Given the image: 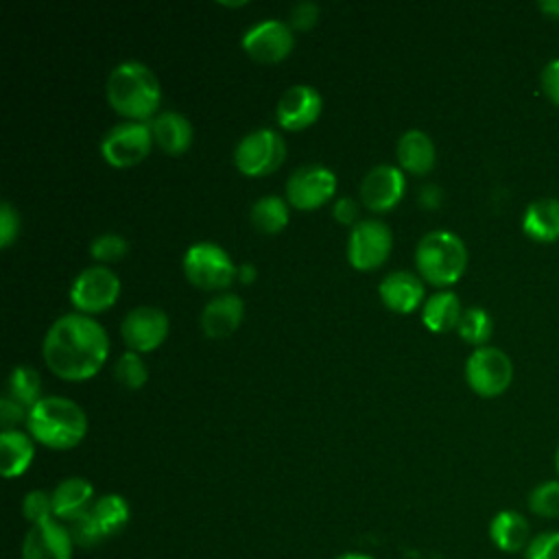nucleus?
Wrapping results in <instances>:
<instances>
[{
    "label": "nucleus",
    "instance_id": "nucleus-42",
    "mask_svg": "<svg viewBox=\"0 0 559 559\" xmlns=\"http://www.w3.org/2000/svg\"><path fill=\"white\" fill-rule=\"evenodd\" d=\"M255 275H258V269H255L251 262H245V264H240V266L236 269V277H238L242 284H251V282L255 280Z\"/></svg>",
    "mask_w": 559,
    "mask_h": 559
},
{
    "label": "nucleus",
    "instance_id": "nucleus-39",
    "mask_svg": "<svg viewBox=\"0 0 559 559\" xmlns=\"http://www.w3.org/2000/svg\"><path fill=\"white\" fill-rule=\"evenodd\" d=\"M542 92L546 98L559 107V59H552L542 70Z\"/></svg>",
    "mask_w": 559,
    "mask_h": 559
},
{
    "label": "nucleus",
    "instance_id": "nucleus-27",
    "mask_svg": "<svg viewBox=\"0 0 559 559\" xmlns=\"http://www.w3.org/2000/svg\"><path fill=\"white\" fill-rule=\"evenodd\" d=\"M288 203L277 194L260 197L251 205V225L262 234H280L288 225Z\"/></svg>",
    "mask_w": 559,
    "mask_h": 559
},
{
    "label": "nucleus",
    "instance_id": "nucleus-21",
    "mask_svg": "<svg viewBox=\"0 0 559 559\" xmlns=\"http://www.w3.org/2000/svg\"><path fill=\"white\" fill-rule=\"evenodd\" d=\"M153 140L168 155H181L192 144V124L179 111H162L151 122Z\"/></svg>",
    "mask_w": 559,
    "mask_h": 559
},
{
    "label": "nucleus",
    "instance_id": "nucleus-36",
    "mask_svg": "<svg viewBox=\"0 0 559 559\" xmlns=\"http://www.w3.org/2000/svg\"><path fill=\"white\" fill-rule=\"evenodd\" d=\"M17 234H20V214L9 201H2L0 203V247H9Z\"/></svg>",
    "mask_w": 559,
    "mask_h": 559
},
{
    "label": "nucleus",
    "instance_id": "nucleus-30",
    "mask_svg": "<svg viewBox=\"0 0 559 559\" xmlns=\"http://www.w3.org/2000/svg\"><path fill=\"white\" fill-rule=\"evenodd\" d=\"M114 376H116L118 384H122L124 389H131V391L142 389L148 380V371H146V365H144L142 356L138 352H131V349H127L118 358V362L114 367Z\"/></svg>",
    "mask_w": 559,
    "mask_h": 559
},
{
    "label": "nucleus",
    "instance_id": "nucleus-26",
    "mask_svg": "<svg viewBox=\"0 0 559 559\" xmlns=\"http://www.w3.org/2000/svg\"><path fill=\"white\" fill-rule=\"evenodd\" d=\"M90 511H92L103 537H114V535L122 533L124 526L129 524V515H131L129 502L118 493H107V496L98 498Z\"/></svg>",
    "mask_w": 559,
    "mask_h": 559
},
{
    "label": "nucleus",
    "instance_id": "nucleus-10",
    "mask_svg": "<svg viewBox=\"0 0 559 559\" xmlns=\"http://www.w3.org/2000/svg\"><path fill=\"white\" fill-rule=\"evenodd\" d=\"M391 247H393V234L382 221L378 218L358 221L349 231L347 260L358 271H371V269H378L389 258Z\"/></svg>",
    "mask_w": 559,
    "mask_h": 559
},
{
    "label": "nucleus",
    "instance_id": "nucleus-24",
    "mask_svg": "<svg viewBox=\"0 0 559 559\" xmlns=\"http://www.w3.org/2000/svg\"><path fill=\"white\" fill-rule=\"evenodd\" d=\"M35 456L33 439L20 430L0 432V469L4 478L22 476Z\"/></svg>",
    "mask_w": 559,
    "mask_h": 559
},
{
    "label": "nucleus",
    "instance_id": "nucleus-44",
    "mask_svg": "<svg viewBox=\"0 0 559 559\" xmlns=\"http://www.w3.org/2000/svg\"><path fill=\"white\" fill-rule=\"evenodd\" d=\"M336 559H373V557H369V555H358V552H349V555H341V557H336Z\"/></svg>",
    "mask_w": 559,
    "mask_h": 559
},
{
    "label": "nucleus",
    "instance_id": "nucleus-20",
    "mask_svg": "<svg viewBox=\"0 0 559 559\" xmlns=\"http://www.w3.org/2000/svg\"><path fill=\"white\" fill-rule=\"evenodd\" d=\"M489 539L502 552H520L526 550L531 537L528 520L513 509L498 511L489 522Z\"/></svg>",
    "mask_w": 559,
    "mask_h": 559
},
{
    "label": "nucleus",
    "instance_id": "nucleus-38",
    "mask_svg": "<svg viewBox=\"0 0 559 559\" xmlns=\"http://www.w3.org/2000/svg\"><path fill=\"white\" fill-rule=\"evenodd\" d=\"M28 411L24 406H20L17 402H13L11 397H2L0 400V421H2V430H17L15 426L20 421H26Z\"/></svg>",
    "mask_w": 559,
    "mask_h": 559
},
{
    "label": "nucleus",
    "instance_id": "nucleus-11",
    "mask_svg": "<svg viewBox=\"0 0 559 559\" xmlns=\"http://www.w3.org/2000/svg\"><path fill=\"white\" fill-rule=\"evenodd\" d=\"M336 192V175L321 164H306L290 173L286 181V199L297 210H317Z\"/></svg>",
    "mask_w": 559,
    "mask_h": 559
},
{
    "label": "nucleus",
    "instance_id": "nucleus-15",
    "mask_svg": "<svg viewBox=\"0 0 559 559\" xmlns=\"http://www.w3.org/2000/svg\"><path fill=\"white\" fill-rule=\"evenodd\" d=\"M323 109L321 94L306 83L290 85L284 90V94L277 100L275 118L282 129L286 131H301L317 122Z\"/></svg>",
    "mask_w": 559,
    "mask_h": 559
},
{
    "label": "nucleus",
    "instance_id": "nucleus-43",
    "mask_svg": "<svg viewBox=\"0 0 559 559\" xmlns=\"http://www.w3.org/2000/svg\"><path fill=\"white\" fill-rule=\"evenodd\" d=\"M539 9H542L546 15L559 20V0H542V2H539Z\"/></svg>",
    "mask_w": 559,
    "mask_h": 559
},
{
    "label": "nucleus",
    "instance_id": "nucleus-35",
    "mask_svg": "<svg viewBox=\"0 0 559 559\" xmlns=\"http://www.w3.org/2000/svg\"><path fill=\"white\" fill-rule=\"evenodd\" d=\"M524 559H559V531L537 533L528 542Z\"/></svg>",
    "mask_w": 559,
    "mask_h": 559
},
{
    "label": "nucleus",
    "instance_id": "nucleus-13",
    "mask_svg": "<svg viewBox=\"0 0 559 559\" xmlns=\"http://www.w3.org/2000/svg\"><path fill=\"white\" fill-rule=\"evenodd\" d=\"M168 317L162 308L138 306L129 310L120 323L122 341L131 352L144 354L157 349L168 336Z\"/></svg>",
    "mask_w": 559,
    "mask_h": 559
},
{
    "label": "nucleus",
    "instance_id": "nucleus-34",
    "mask_svg": "<svg viewBox=\"0 0 559 559\" xmlns=\"http://www.w3.org/2000/svg\"><path fill=\"white\" fill-rule=\"evenodd\" d=\"M66 528H68L72 542H76L79 546H94V544H98V542L103 539V533H100V528H98V524H96L92 511H87V513H83V515L70 520Z\"/></svg>",
    "mask_w": 559,
    "mask_h": 559
},
{
    "label": "nucleus",
    "instance_id": "nucleus-28",
    "mask_svg": "<svg viewBox=\"0 0 559 559\" xmlns=\"http://www.w3.org/2000/svg\"><path fill=\"white\" fill-rule=\"evenodd\" d=\"M7 397L24 406L33 408L41 400V380L39 373L31 365H17L11 369L7 380Z\"/></svg>",
    "mask_w": 559,
    "mask_h": 559
},
{
    "label": "nucleus",
    "instance_id": "nucleus-17",
    "mask_svg": "<svg viewBox=\"0 0 559 559\" xmlns=\"http://www.w3.org/2000/svg\"><path fill=\"white\" fill-rule=\"evenodd\" d=\"M242 314H245L242 299L234 293H223L203 306L201 330L210 338H225L238 330Z\"/></svg>",
    "mask_w": 559,
    "mask_h": 559
},
{
    "label": "nucleus",
    "instance_id": "nucleus-3",
    "mask_svg": "<svg viewBox=\"0 0 559 559\" xmlns=\"http://www.w3.org/2000/svg\"><path fill=\"white\" fill-rule=\"evenodd\" d=\"M26 428L35 441L52 450L79 445L87 432L83 408L63 395H46L26 415Z\"/></svg>",
    "mask_w": 559,
    "mask_h": 559
},
{
    "label": "nucleus",
    "instance_id": "nucleus-9",
    "mask_svg": "<svg viewBox=\"0 0 559 559\" xmlns=\"http://www.w3.org/2000/svg\"><path fill=\"white\" fill-rule=\"evenodd\" d=\"M118 295H120V280L105 264H94L83 269L70 286V301L81 314H96L111 308Z\"/></svg>",
    "mask_w": 559,
    "mask_h": 559
},
{
    "label": "nucleus",
    "instance_id": "nucleus-41",
    "mask_svg": "<svg viewBox=\"0 0 559 559\" xmlns=\"http://www.w3.org/2000/svg\"><path fill=\"white\" fill-rule=\"evenodd\" d=\"M417 201H419V205L426 207V210H437V207L441 205V201H443V192H441L439 186L428 183V186H424V188L419 190Z\"/></svg>",
    "mask_w": 559,
    "mask_h": 559
},
{
    "label": "nucleus",
    "instance_id": "nucleus-29",
    "mask_svg": "<svg viewBox=\"0 0 559 559\" xmlns=\"http://www.w3.org/2000/svg\"><path fill=\"white\" fill-rule=\"evenodd\" d=\"M456 330H459V336L465 343L483 347L489 341L491 332H493V321H491V317H489V312L485 308L472 306V308L463 310Z\"/></svg>",
    "mask_w": 559,
    "mask_h": 559
},
{
    "label": "nucleus",
    "instance_id": "nucleus-8",
    "mask_svg": "<svg viewBox=\"0 0 559 559\" xmlns=\"http://www.w3.org/2000/svg\"><path fill=\"white\" fill-rule=\"evenodd\" d=\"M153 131L148 122L127 120L111 127L100 140V155L116 168L140 164L153 148Z\"/></svg>",
    "mask_w": 559,
    "mask_h": 559
},
{
    "label": "nucleus",
    "instance_id": "nucleus-25",
    "mask_svg": "<svg viewBox=\"0 0 559 559\" xmlns=\"http://www.w3.org/2000/svg\"><path fill=\"white\" fill-rule=\"evenodd\" d=\"M461 314H463L461 301L452 290H441L430 295L421 308L424 325L437 334L456 328L461 321Z\"/></svg>",
    "mask_w": 559,
    "mask_h": 559
},
{
    "label": "nucleus",
    "instance_id": "nucleus-12",
    "mask_svg": "<svg viewBox=\"0 0 559 559\" xmlns=\"http://www.w3.org/2000/svg\"><path fill=\"white\" fill-rule=\"evenodd\" d=\"M240 44L251 59L260 63H277L290 55L295 46V35L286 22L264 20L249 26Z\"/></svg>",
    "mask_w": 559,
    "mask_h": 559
},
{
    "label": "nucleus",
    "instance_id": "nucleus-31",
    "mask_svg": "<svg viewBox=\"0 0 559 559\" xmlns=\"http://www.w3.org/2000/svg\"><path fill=\"white\" fill-rule=\"evenodd\" d=\"M528 509L539 518H559V480H544L533 487Z\"/></svg>",
    "mask_w": 559,
    "mask_h": 559
},
{
    "label": "nucleus",
    "instance_id": "nucleus-6",
    "mask_svg": "<svg viewBox=\"0 0 559 559\" xmlns=\"http://www.w3.org/2000/svg\"><path fill=\"white\" fill-rule=\"evenodd\" d=\"M286 157L284 138L275 129H255L238 140L234 164L247 177H264L275 173Z\"/></svg>",
    "mask_w": 559,
    "mask_h": 559
},
{
    "label": "nucleus",
    "instance_id": "nucleus-22",
    "mask_svg": "<svg viewBox=\"0 0 559 559\" xmlns=\"http://www.w3.org/2000/svg\"><path fill=\"white\" fill-rule=\"evenodd\" d=\"M522 231L535 242L559 240V199H537L526 205Z\"/></svg>",
    "mask_w": 559,
    "mask_h": 559
},
{
    "label": "nucleus",
    "instance_id": "nucleus-45",
    "mask_svg": "<svg viewBox=\"0 0 559 559\" xmlns=\"http://www.w3.org/2000/svg\"><path fill=\"white\" fill-rule=\"evenodd\" d=\"M555 467H557V474H559V445L555 450Z\"/></svg>",
    "mask_w": 559,
    "mask_h": 559
},
{
    "label": "nucleus",
    "instance_id": "nucleus-1",
    "mask_svg": "<svg viewBox=\"0 0 559 559\" xmlns=\"http://www.w3.org/2000/svg\"><path fill=\"white\" fill-rule=\"evenodd\" d=\"M46 367L63 380H87L100 371L109 354L105 328L90 314H61L41 343Z\"/></svg>",
    "mask_w": 559,
    "mask_h": 559
},
{
    "label": "nucleus",
    "instance_id": "nucleus-2",
    "mask_svg": "<svg viewBox=\"0 0 559 559\" xmlns=\"http://www.w3.org/2000/svg\"><path fill=\"white\" fill-rule=\"evenodd\" d=\"M105 94L116 114L135 122H151L162 100L159 81L142 61L118 63L107 76Z\"/></svg>",
    "mask_w": 559,
    "mask_h": 559
},
{
    "label": "nucleus",
    "instance_id": "nucleus-5",
    "mask_svg": "<svg viewBox=\"0 0 559 559\" xmlns=\"http://www.w3.org/2000/svg\"><path fill=\"white\" fill-rule=\"evenodd\" d=\"M236 264L216 242H194L183 253V273L190 284L203 290H223L236 280Z\"/></svg>",
    "mask_w": 559,
    "mask_h": 559
},
{
    "label": "nucleus",
    "instance_id": "nucleus-19",
    "mask_svg": "<svg viewBox=\"0 0 559 559\" xmlns=\"http://www.w3.org/2000/svg\"><path fill=\"white\" fill-rule=\"evenodd\" d=\"M395 157H397V164L402 170H406L411 175H426L432 170V166L437 162L435 142L430 140V135L426 131L408 129L397 140Z\"/></svg>",
    "mask_w": 559,
    "mask_h": 559
},
{
    "label": "nucleus",
    "instance_id": "nucleus-16",
    "mask_svg": "<svg viewBox=\"0 0 559 559\" xmlns=\"http://www.w3.org/2000/svg\"><path fill=\"white\" fill-rule=\"evenodd\" d=\"M22 559H72V537L63 524H33L22 544Z\"/></svg>",
    "mask_w": 559,
    "mask_h": 559
},
{
    "label": "nucleus",
    "instance_id": "nucleus-23",
    "mask_svg": "<svg viewBox=\"0 0 559 559\" xmlns=\"http://www.w3.org/2000/svg\"><path fill=\"white\" fill-rule=\"evenodd\" d=\"M94 487L90 480L72 476L61 480L52 491V504H55V518L70 522L83 513H87L92 507Z\"/></svg>",
    "mask_w": 559,
    "mask_h": 559
},
{
    "label": "nucleus",
    "instance_id": "nucleus-32",
    "mask_svg": "<svg viewBox=\"0 0 559 559\" xmlns=\"http://www.w3.org/2000/svg\"><path fill=\"white\" fill-rule=\"evenodd\" d=\"M127 251H129V242L120 234H111V231L96 236L90 245V253L98 262H116L122 255H127Z\"/></svg>",
    "mask_w": 559,
    "mask_h": 559
},
{
    "label": "nucleus",
    "instance_id": "nucleus-33",
    "mask_svg": "<svg viewBox=\"0 0 559 559\" xmlns=\"http://www.w3.org/2000/svg\"><path fill=\"white\" fill-rule=\"evenodd\" d=\"M22 511H24V518L31 522V526L52 520V515H55L52 493H48V491H44V489L28 491L26 498H24V502H22Z\"/></svg>",
    "mask_w": 559,
    "mask_h": 559
},
{
    "label": "nucleus",
    "instance_id": "nucleus-40",
    "mask_svg": "<svg viewBox=\"0 0 559 559\" xmlns=\"http://www.w3.org/2000/svg\"><path fill=\"white\" fill-rule=\"evenodd\" d=\"M332 216L341 225H356L358 218V203L349 197H341L332 205Z\"/></svg>",
    "mask_w": 559,
    "mask_h": 559
},
{
    "label": "nucleus",
    "instance_id": "nucleus-18",
    "mask_svg": "<svg viewBox=\"0 0 559 559\" xmlns=\"http://www.w3.org/2000/svg\"><path fill=\"white\" fill-rule=\"evenodd\" d=\"M382 304L400 314H408L419 308L424 299V284L419 275L411 271H391L378 286Z\"/></svg>",
    "mask_w": 559,
    "mask_h": 559
},
{
    "label": "nucleus",
    "instance_id": "nucleus-37",
    "mask_svg": "<svg viewBox=\"0 0 559 559\" xmlns=\"http://www.w3.org/2000/svg\"><path fill=\"white\" fill-rule=\"evenodd\" d=\"M319 20V7L314 2H297L290 7V28L310 31Z\"/></svg>",
    "mask_w": 559,
    "mask_h": 559
},
{
    "label": "nucleus",
    "instance_id": "nucleus-7",
    "mask_svg": "<svg viewBox=\"0 0 559 559\" xmlns=\"http://www.w3.org/2000/svg\"><path fill=\"white\" fill-rule=\"evenodd\" d=\"M465 380L480 397H496L509 389L513 380V362L498 347H476L465 360Z\"/></svg>",
    "mask_w": 559,
    "mask_h": 559
},
{
    "label": "nucleus",
    "instance_id": "nucleus-14",
    "mask_svg": "<svg viewBox=\"0 0 559 559\" xmlns=\"http://www.w3.org/2000/svg\"><path fill=\"white\" fill-rule=\"evenodd\" d=\"M406 190V179L400 166L378 164L360 181V201L367 210L382 214L393 210Z\"/></svg>",
    "mask_w": 559,
    "mask_h": 559
},
{
    "label": "nucleus",
    "instance_id": "nucleus-4",
    "mask_svg": "<svg viewBox=\"0 0 559 559\" xmlns=\"http://www.w3.org/2000/svg\"><path fill=\"white\" fill-rule=\"evenodd\" d=\"M415 266L428 284L450 286L465 273L467 247L452 231H428L415 247Z\"/></svg>",
    "mask_w": 559,
    "mask_h": 559
}]
</instances>
